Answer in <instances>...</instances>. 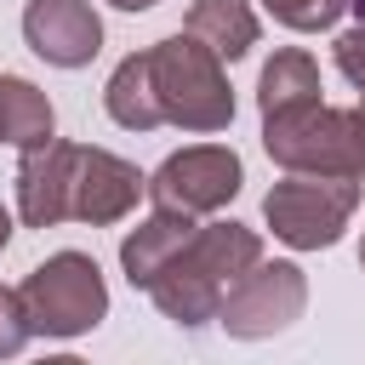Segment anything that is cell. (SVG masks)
<instances>
[{"label":"cell","mask_w":365,"mask_h":365,"mask_svg":"<svg viewBox=\"0 0 365 365\" xmlns=\"http://www.w3.org/2000/svg\"><path fill=\"white\" fill-rule=\"evenodd\" d=\"M251 262H262L257 228H245V222H211V228H200V234L177 251V262L148 285V297H154V308H160L165 319H177V325L194 331V325L217 319L222 297L234 291V279H240Z\"/></svg>","instance_id":"cell-1"},{"label":"cell","mask_w":365,"mask_h":365,"mask_svg":"<svg viewBox=\"0 0 365 365\" xmlns=\"http://www.w3.org/2000/svg\"><path fill=\"white\" fill-rule=\"evenodd\" d=\"M354 205H359V182H354V177L291 171L285 182L268 188L262 217H268L274 240H285V245H297V251H325V245L342 240Z\"/></svg>","instance_id":"cell-5"},{"label":"cell","mask_w":365,"mask_h":365,"mask_svg":"<svg viewBox=\"0 0 365 365\" xmlns=\"http://www.w3.org/2000/svg\"><path fill=\"white\" fill-rule=\"evenodd\" d=\"M6 240H11V211L0 205V251H6Z\"/></svg>","instance_id":"cell-20"},{"label":"cell","mask_w":365,"mask_h":365,"mask_svg":"<svg viewBox=\"0 0 365 365\" xmlns=\"http://www.w3.org/2000/svg\"><path fill=\"white\" fill-rule=\"evenodd\" d=\"M336 68H342V74H348V80L365 91V23L336 34Z\"/></svg>","instance_id":"cell-18"},{"label":"cell","mask_w":365,"mask_h":365,"mask_svg":"<svg viewBox=\"0 0 365 365\" xmlns=\"http://www.w3.org/2000/svg\"><path fill=\"white\" fill-rule=\"evenodd\" d=\"M359 268H365V240H359Z\"/></svg>","instance_id":"cell-22"},{"label":"cell","mask_w":365,"mask_h":365,"mask_svg":"<svg viewBox=\"0 0 365 365\" xmlns=\"http://www.w3.org/2000/svg\"><path fill=\"white\" fill-rule=\"evenodd\" d=\"M240 182H245V171H240V154H234V148L194 143V148H177V154L148 177V194H154V205H165V211L205 217V211H222V205L240 194Z\"/></svg>","instance_id":"cell-7"},{"label":"cell","mask_w":365,"mask_h":365,"mask_svg":"<svg viewBox=\"0 0 365 365\" xmlns=\"http://www.w3.org/2000/svg\"><path fill=\"white\" fill-rule=\"evenodd\" d=\"M348 6H354V11H359V23H365V0H348Z\"/></svg>","instance_id":"cell-21"},{"label":"cell","mask_w":365,"mask_h":365,"mask_svg":"<svg viewBox=\"0 0 365 365\" xmlns=\"http://www.w3.org/2000/svg\"><path fill=\"white\" fill-rule=\"evenodd\" d=\"M262 148L285 171H314V177H359L365 171V108H279L262 114Z\"/></svg>","instance_id":"cell-2"},{"label":"cell","mask_w":365,"mask_h":365,"mask_svg":"<svg viewBox=\"0 0 365 365\" xmlns=\"http://www.w3.org/2000/svg\"><path fill=\"white\" fill-rule=\"evenodd\" d=\"M51 137H57V114H51L46 91L29 86L23 74H0V143L34 148V143H51Z\"/></svg>","instance_id":"cell-13"},{"label":"cell","mask_w":365,"mask_h":365,"mask_svg":"<svg viewBox=\"0 0 365 365\" xmlns=\"http://www.w3.org/2000/svg\"><path fill=\"white\" fill-rule=\"evenodd\" d=\"M143 188H148V182L137 177L131 160H120V154H108V148H80V160H74V194H68V217H80V222H91V228L120 222V217L137 205Z\"/></svg>","instance_id":"cell-10"},{"label":"cell","mask_w":365,"mask_h":365,"mask_svg":"<svg viewBox=\"0 0 365 365\" xmlns=\"http://www.w3.org/2000/svg\"><path fill=\"white\" fill-rule=\"evenodd\" d=\"M182 29H188L194 40H205L217 57H228V63L257 46V17H251L245 0H194Z\"/></svg>","instance_id":"cell-14"},{"label":"cell","mask_w":365,"mask_h":365,"mask_svg":"<svg viewBox=\"0 0 365 365\" xmlns=\"http://www.w3.org/2000/svg\"><path fill=\"white\" fill-rule=\"evenodd\" d=\"M257 103H262V114L319 103V68H314V57H308V51H274V57L262 63Z\"/></svg>","instance_id":"cell-15"},{"label":"cell","mask_w":365,"mask_h":365,"mask_svg":"<svg viewBox=\"0 0 365 365\" xmlns=\"http://www.w3.org/2000/svg\"><path fill=\"white\" fill-rule=\"evenodd\" d=\"M74 160H80V143H63V137L23 148V160H17V217L29 228H51V222L68 217Z\"/></svg>","instance_id":"cell-9"},{"label":"cell","mask_w":365,"mask_h":365,"mask_svg":"<svg viewBox=\"0 0 365 365\" xmlns=\"http://www.w3.org/2000/svg\"><path fill=\"white\" fill-rule=\"evenodd\" d=\"M23 40L51 68H86L103 51V17L91 11V0H29Z\"/></svg>","instance_id":"cell-8"},{"label":"cell","mask_w":365,"mask_h":365,"mask_svg":"<svg viewBox=\"0 0 365 365\" xmlns=\"http://www.w3.org/2000/svg\"><path fill=\"white\" fill-rule=\"evenodd\" d=\"M262 11L285 29H297V34H319L348 11V0H262Z\"/></svg>","instance_id":"cell-16"},{"label":"cell","mask_w":365,"mask_h":365,"mask_svg":"<svg viewBox=\"0 0 365 365\" xmlns=\"http://www.w3.org/2000/svg\"><path fill=\"white\" fill-rule=\"evenodd\" d=\"M200 228H194V217L188 211H154V217H143L125 240H120V268H125V279L137 285V291H148L171 262H177V251L194 240Z\"/></svg>","instance_id":"cell-11"},{"label":"cell","mask_w":365,"mask_h":365,"mask_svg":"<svg viewBox=\"0 0 365 365\" xmlns=\"http://www.w3.org/2000/svg\"><path fill=\"white\" fill-rule=\"evenodd\" d=\"M34 336H80L108 314V285L103 268L86 251H57L40 268H29V279L17 285Z\"/></svg>","instance_id":"cell-4"},{"label":"cell","mask_w":365,"mask_h":365,"mask_svg":"<svg viewBox=\"0 0 365 365\" xmlns=\"http://www.w3.org/2000/svg\"><path fill=\"white\" fill-rule=\"evenodd\" d=\"M108 6H120V11H148L154 0H108Z\"/></svg>","instance_id":"cell-19"},{"label":"cell","mask_w":365,"mask_h":365,"mask_svg":"<svg viewBox=\"0 0 365 365\" xmlns=\"http://www.w3.org/2000/svg\"><path fill=\"white\" fill-rule=\"evenodd\" d=\"M103 103H108L114 125H125V131H154V125H165V114H160V91H154V63H148V51H131V57H125V63L108 74Z\"/></svg>","instance_id":"cell-12"},{"label":"cell","mask_w":365,"mask_h":365,"mask_svg":"<svg viewBox=\"0 0 365 365\" xmlns=\"http://www.w3.org/2000/svg\"><path fill=\"white\" fill-rule=\"evenodd\" d=\"M148 63H154V91H160V114L182 131H222L234 120V91H228V74H222V57L194 40L188 29L148 46Z\"/></svg>","instance_id":"cell-3"},{"label":"cell","mask_w":365,"mask_h":365,"mask_svg":"<svg viewBox=\"0 0 365 365\" xmlns=\"http://www.w3.org/2000/svg\"><path fill=\"white\" fill-rule=\"evenodd\" d=\"M34 336V325H29V308H23V291H11V285H0V359H11L23 342Z\"/></svg>","instance_id":"cell-17"},{"label":"cell","mask_w":365,"mask_h":365,"mask_svg":"<svg viewBox=\"0 0 365 365\" xmlns=\"http://www.w3.org/2000/svg\"><path fill=\"white\" fill-rule=\"evenodd\" d=\"M302 308H308V279L297 262H251L234 279V291L222 297L217 325L240 342H262V336L285 331L291 319H302Z\"/></svg>","instance_id":"cell-6"}]
</instances>
